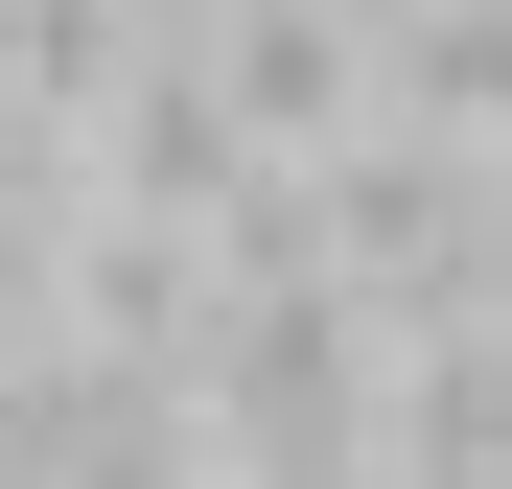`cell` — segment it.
<instances>
[{"instance_id":"1","label":"cell","mask_w":512,"mask_h":489,"mask_svg":"<svg viewBox=\"0 0 512 489\" xmlns=\"http://www.w3.org/2000/svg\"><path fill=\"white\" fill-rule=\"evenodd\" d=\"M210 70H233L256 163H350V140L396 117V47L350 24V0H210Z\"/></svg>"},{"instance_id":"2","label":"cell","mask_w":512,"mask_h":489,"mask_svg":"<svg viewBox=\"0 0 512 489\" xmlns=\"http://www.w3.org/2000/svg\"><path fill=\"white\" fill-rule=\"evenodd\" d=\"M396 117H443V140L512 163V0H419L396 24Z\"/></svg>"},{"instance_id":"3","label":"cell","mask_w":512,"mask_h":489,"mask_svg":"<svg viewBox=\"0 0 512 489\" xmlns=\"http://www.w3.org/2000/svg\"><path fill=\"white\" fill-rule=\"evenodd\" d=\"M70 466V420H47V373H0V489H47Z\"/></svg>"}]
</instances>
